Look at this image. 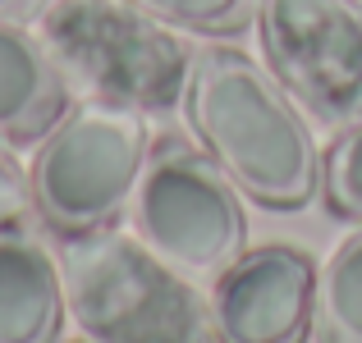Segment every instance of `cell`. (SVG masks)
Segmentation results:
<instances>
[{
	"mask_svg": "<svg viewBox=\"0 0 362 343\" xmlns=\"http://www.w3.org/2000/svg\"><path fill=\"white\" fill-rule=\"evenodd\" d=\"M147 156L151 133L142 110L97 97L64 110L28 169L37 220L60 238L115 229L133 206Z\"/></svg>",
	"mask_w": 362,
	"mask_h": 343,
	"instance_id": "277c9868",
	"label": "cell"
},
{
	"mask_svg": "<svg viewBox=\"0 0 362 343\" xmlns=\"http://www.w3.org/2000/svg\"><path fill=\"white\" fill-rule=\"evenodd\" d=\"M184 110L202 151L257 206L298 211L321 188V151L293 92L243 51H197Z\"/></svg>",
	"mask_w": 362,
	"mask_h": 343,
	"instance_id": "6da1fadb",
	"label": "cell"
},
{
	"mask_svg": "<svg viewBox=\"0 0 362 343\" xmlns=\"http://www.w3.org/2000/svg\"><path fill=\"white\" fill-rule=\"evenodd\" d=\"M133 229L188 279H221L247 252V215L234 179L184 138L151 142L133 193Z\"/></svg>",
	"mask_w": 362,
	"mask_h": 343,
	"instance_id": "5b68a950",
	"label": "cell"
},
{
	"mask_svg": "<svg viewBox=\"0 0 362 343\" xmlns=\"http://www.w3.org/2000/svg\"><path fill=\"white\" fill-rule=\"evenodd\" d=\"M321 193L339 220H362V119H354L321 160Z\"/></svg>",
	"mask_w": 362,
	"mask_h": 343,
	"instance_id": "7c38bea8",
	"label": "cell"
},
{
	"mask_svg": "<svg viewBox=\"0 0 362 343\" xmlns=\"http://www.w3.org/2000/svg\"><path fill=\"white\" fill-rule=\"evenodd\" d=\"M46 5L51 0H0V18L5 23H28V18L46 14Z\"/></svg>",
	"mask_w": 362,
	"mask_h": 343,
	"instance_id": "5bb4252c",
	"label": "cell"
},
{
	"mask_svg": "<svg viewBox=\"0 0 362 343\" xmlns=\"http://www.w3.org/2000/svg\"><path fill=\"white\" fill-rule=\"evenodd\" d=\"M42 42L64 78L97 101L160 114L188 92L193 51L133 0H51Z\"/></svg>",
	"mask_w": 362,
	"mask_h": 343,
	"instance_id": "3957f363",
	"label": "cell"
},
{
	"mask_svg": "<svg viewBox=\"0 0 362 343\" xmlns=\"http://www.w3.org/2000/svg\"><path fill=\"white\" fill-rule=\"evenodd\" d=\"M33 215H37L33 183H28L23 165L0 147V229H5V224H28Z\"/></svg>",
	"mask_w": 362,
	"mask_h": 343,
	"instance_id": "4fadbf2b",
	"label": "cell"
},
{
	"mask_svg": "<svg viewBox=\"0 0 362 343\" xmlns=\"http://www.w3.org/2000/svg\"><path fill=\"white\" fill-rule=\"evenodd\" d=\"M133 5L160 18L165 28H184V32L202 37H234L252 28L262 14V0H133Z\"/></svg>",
	"mask_w": 362,
	"mask_h": 343,
	"instance_id": "8fae6325",
	"label": "cell"
},
{
	"mask_svg": "<svg viewBox=\"0 0 362 343\" xmlns=\"http://www.w3.org/2000/svg\"><path fill=\"white\" fill-rule=\"evenodd\" d=\"M271 73L317 119H362V0H262Z\"/></svg>",
	"mask_w": 362,
	"mask_h": 343,
	"instance_id": "8992f818",
	"label": "cell"
},
{
	"mask_svg": "<svg viewBox=\"0 0 362 343\" xmlns=\"http://www.w3.org/2000/svg\"><path fill=\"white\" fill-rule=\"evenodd\" d=\"M317 343H362V229L317 275Z\"/></svg>",
	"mask_w": 362,
	"mask_h": 343,
	"instance_id": "30bf717a",
	"label": "cell"
},
{
	"mask_svg": "<svg viewBox=\"0 0 362 343\" xmlns=\"http://www.w3.org/2000/svg\"><path fill=\"white\" fill-rule=\"evenodd\" d=\"M317 275L303 247H247L211 284L216 343H308L317 330Z\"/></svg>",
	"mask_w": 362,
	"mask_h": 343,
	"instance_id": "52a82bcc",
	"label": "cell"
},
{
	"mask_svg": "<svg viewBox=\"0 0 362 343\" xmlns=\"http://www.w3.org/2000/svg\"><path fill=\"white\" fill-rule=\"evenodd\" d=\"M60 275L92 343H216L211 298L142 238L115 229L60 238Z\"/></svg>",
	"mask_w": 362,
	"mask_h": 343,
	"instance_id": "7a4b0ae2",
	"label": "cell"
},
{
	"mask_svg": "<svg viewBox=\"0 0 362 343\" xmlns=\"http://www.w3.org/2000/svg\"><path fill=\"white\" fill-rule=\"evenodd\" d=\"M64 275L28 224L0 229V343H60Z\"/></svg>",
	"mask_w": 362,
	"mask_h": 343,
	"instance_id": "ba28073f",
	"label": "cell"
},
{
	"mask_svg": "<svg viewBox=\"0 0 362 343\" xmlns=\"http://www.w3.org/2000/svg\"><path fill=\"white\" fill-rule=\"evenodd\" d=\"M69 110V78L42 32L0 18V142H37Z\"/></svg>",
	"mask_w": 362,
	"mask_h": 343,
	"instance_id": "9c48e42d",
	"label": "cell"
}]
</instances>
